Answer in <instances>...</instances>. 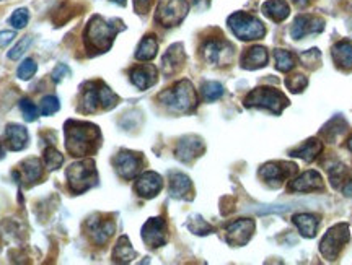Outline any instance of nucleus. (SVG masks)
Returning a JSON list of instances; mask_svg holds the SVG:
<instances>
[{"mask_svg":"<svg viewBox=\"0 0 352 265\" xmlns=\"http://www.w3.org/2000/svg\"><path fill=\"white\" fill-rule=\"evenodd\" d=\"M65 148L72 157H87L96 152L101 143L98 127L90 122L67 121L65 122Z\"/></svg>","mask_w":352,"mask_h":265,"instance_id":"obj_1","label":"nucleus"},{"mask_svg":"<svg viewBox=\"0 0 352 265\" xmlns=\"http://www.w3.org/2000/svg\"><path fill=\"white\" fill-rule=\"evenodd\" d=\"M118 34V26L95 15L88 21L85 30L87 49L91 52H107Z\"/></svg>","mask_w":352,"mask_h":265,"instance_id":"obj_2","label":"nucleus"},{"mask_svg":"<svg viewBox=\"0 0 352 265\" xmlns=\"http://www.w3.org/2000/svg\"><path fill=\"white\" fill-rule=\"evenodd\" d=\"M158 100H160L162 104H165L166 108L175 113H188L191 109H195L197 104L195 87L188 80L178 82L173 88L160 93Z\"/></svg>","mask_w":352,"mask_h":265,"instance_id":"obj_3","label":"nucleus"},{"mask_svg":"<svg viewBox=\"0 0 352 265\" xmlns=\"http://www.w3.org/2000/svg\"><path fill=\"white\" fill-rule=\"evenodd\" d=\"M118 96L103 82H88L82 93V111L96 113L98 109H111L116 106Z\"/></svg>","mask_w":352,"mask_h":265,"instance_id":"obj_4","label":"nucleus"},{"mask_svg":"<svg viewBox=\"0 0 352 265\" xmlns=\"http://www.w3.org/2000/svg\"><path fill=\"white\" fill-rule=\"evenodd\" d=\"M65 176H67L70 191L74 194H83L98 183V173H96L94 160L74 163V165L69 166Z\"/></svg>","mask_w":352,"mask_h":265,"instance_id":"obj_5","label":"nucleus"},{"mask_svg":"<svg viewBox=\"0 0 352 265\" xmlns=\"http://www.w3.org/2000/svg\"><path fill=\"white\" fill-rule=\"evenodd\" d=\"M228 26H230L233 34L239 39H241V41L261 39L264 36V33H266L261 21H259L256 16L245 12H236L228 16Z\"/></svg>","mask_w":352,"mask_h":265,"instance_id":"obj_6","label":"nucleus"},{"mask_svg":"<svg viewBox=\"0 0 352 265\" xmlns=\"http://www.w3.org/2000/svg\"><path fill=\"white\" fill-rule=\"evenodd\" d=\"M287 103L289 101L284 93L272 90V88H256L245 100V106L248 108H266L276 114L283 111Z\"/></svg>","mask_w":352,"mask_h":265,"instance_id":"obj_7","label":"nucleus"},{"mask_svg":"<svg viewBox=\"0 0 352 265\" xmlns=\"http://www.w3.org/2000/svg\"><path fill=\"white\" fill-rule=\"evenodd\" d=\"M188 10L186 0H160L157 8V21L165 28H171L182 23Z\"/></svg>","mask_w":352,"mask_h":265,"instance_id":"obj_8","label":"nucleus"},{"mask_svg":"<svg viewBox=\"0 0 352 265\" xmlns=\"http://www.w3.org/2000/svg\"><path fill=\"white\" fill-rule=\"evenodd\" d=\"M202 57L210 65L223 67L233 59V46L226 39H209L202 46Z\"/></svg>","mask_w":352,"mask_h":265,"instance_id":"obj_9","label":"nucleus"},{"mask_svg":"<svg viewBox=\"0 0 352 265\" xmlns=\"http://www.w3.org/2000/svg\"><path fill=\"white\" fill-rule=\"evenodd\" d=\"M349 241V228L347 224H336L324 235L323 241L320 244V251L324 257L329 260H334L338 257V254L341 253L342 246Z\"/></svg>","mask_w":352,"mask_h":265,"instance_id":"obj_10","label":"nucleus"},{"mask_svg":"<svg viewBox=\"0 0 352 265\" xmlns=\"http://www.w3.org/2000/svg\"><path fill=\"white\" fill-rule=\"evenodd\" d=\"M296 165H287V163L280 161L267 163V165H264L261 168L259 174H261V178L266 181L267 184L272 185V187H279L285 179L296 173Z\"/></svg>","mask_w":352,"mask_h":265,"instance_id":"obj_11","label":"nucleus"},{"mask_svg":"<svg viewBox=\"0 0 352 265\" xmlns=\"http://www.w3.org/2000/svg\"><path fill=\"white\" fill-rule=\"evenodd\" d=\"M87 227H88V235H90L91 241L98 246L104 244V242L113 236L114 229H116V224H114L113 220L104 218V216L101 215H96L94 218L88 220Z\"/></svg>","mask_w":352,"mask_h":265,"instance_id":"obj_12","label":"nucleus"},{"mask_svg":"<svg viewBox=\"0 0 352 265\" xmlns=\"http://www.w3.org/2000/svg\"><path fill=\"white\" fill-rule=\"evenodd\" d=\"M166 223L164 218H151L142 227V240L148 247H162L166 242Z\"/></svg>","mask_w":352,"mask_h":265,"instance_id":"obj_13","label":"nucleus"},{"mask_svg":"<svg viewBox=\"0 0 352 265\" xmlns=\"http://www.w3.org/2000/svg\"><path fill=\"white\" fill-rule=\"evenodd\" d=\"M254 231L253 220H239V222L228 224L227 227V242L230 246L240 247L252 240Z\"/></svg>","mask_w":352,"mask_h":265,"instance_id":"obj_14","label":"nucleus"},{"mask_svg":"<svg viewBox=\"0 0 352 265\" xmlns=\"http://www.w3.org/2000/svg\"><path fill=\"white\" fill-rule=\"evenodd\" d=\"M324 21L314 15H298L296 21H294L292 28H290V34L294 39H302L308 36V34H315L323 31Z\"/></svg>","mask_w":352,"mask_h":265,"instance_id":"obj_15","label":"nucleus"},{"mask_svg":"<svg viewBox=\"0 0 352 265\" xmlns=\"http://www.w3.org/2000/svg\"><path fill=\"white\" fill-rule=\"evenodd\" d=\"M114 166H116L118 174L124 179H132L138 176L142 166V158L138 153L132 152H121L114 158Z\"/></svg>","mask_w":352,"mask_h":265,"instance_id":"obj_16","label":"nucleus"},{"mask_svg":"<svg viewBox=\"0 0 352 265\" xmlns=\"http://www.w3.org/2000/svg\"><path fill=\"white\" fill-rule=\"evenodd\" d=\"M13 178L19 181V183L26 185V187H30V185L38 183V181L43 178L41 161L36 160V158L25 160L20 165L19 171H15V173H13Z\"/></svg>","mask_w":352,"mask_h":265,"instance_id":"obj_17","label":"nucleus"},{"mask_svg":"<svg viewBox=\"0 0 352 265\" xmlns=\"http://www.w3.org/2000/svg\"><path fill=\"white\" fill-rule=\"evenodd\" d=\"M204 152V143L199 137L196 135H188L184 139L179 140L178 147H176V158L184 163L192 161L195 158L199 157V154Z\"/></svg>","mask_w":352,"mask_h":265,"instance_id":"obj_18","label":"nucleus"},{"mask_svg":"<svg viewBox=\"0 0 352 265\" xmlns=\"http://www.w3.org/2000/svg\"><path fill=\"white\" fill-rule=\"evenodd\" d=\"M162 185H164V181H162L160 176L153 173V171H147V173L140 174V178L135 181V192L140 197L152 198L162 191Z\"/></svg>","mask_w":352,"mask_h":265,"instance_id":"obj_19","label":"nucleus"},{"mask_svg":"<svg viewBox=\"0 0 352 265\" xmlns=\"http://www.w3.org/2000/svg\"><path fill=\"white\" fill-rule=\"evenodd\" d=\"M289 189L294 192H314L323 189V179L316 171H307L289 184Z\"/></svg>","mask_w":352,"mask_h":265,"instance_id":"obj_20","label":"nucleus"},{"mask_svg":"<svg viewBox=\"0 0 352 265\" xmlns=\"http://www.w3.org/2000/svg\"><path fill=\"white\" fill-rule=\"evenodd\" d=\"M158 72L153 65H139L131 70V82L134 83L139 90H147L153 87L158 80Z\"/></svg>","mask_w":352,"mask_h":265,"instance_id":"obj_21","label":"nucleus"},{"mask_svg":"<svg viewBox=\"0 0 352 265\" xmlns=\"http://www.w3.org/2000/svg\"><path fill=\"white\" fill-rule=\"evenodd\" d=\"M6 140L12 152H20L28 145V130L16 124H10L6 129Z\"/></svg>","mask_w":352,"mask_h":265,"instance_id":"obj_22","label":"nucleus"},{"mask_svg":"<svg viewBox=\"0 0 352 265\" xmlns=\"http://www.w3.org/2000/svg\"><path fill=\"white\" fill-rule=\"evenodd\" d=\"M192 184L191 179L183 173H173L170 176V196L173 198H191Z\"/></svg>","mask_w":352,"mask_h":265,"instance_id":"obj_23","label":"nucleus"},{"mask_svg":"<svg viewBox=\"0 0 352 265\" xmlns=\"http://www.w3.org/2000/svg\"><path fill=\"white\" fill-rule=\"evenodd\" d=\"M184 62V51L182 44H173L168 51L165 52L164 59H162V69L166 75L175 73L176 70L182 69Z\"/></svg>","mask_w":352,"mask_h":265,"instance_id":"obj_24","label":"nucleus"},{"mask_svg":"<svg viewBox=\"0 0 352 265\" xmlns=\"http://www.w3.org/2000/svg\"><path fill=\"white\" fill-rule=\"evenodd\" d=\"M266 64H267V51L261 46L252 47V49L246 51L243 57H241V67L248 70L264 67Z\"/></svg>","mask_w":352,"mask_h":265,"instance_id":"obj_25","label":"nucleus"},{"mask_svg":"<svg viewBox=\"0 0 352 265\" xmlns=\"http://www.w3.org/2000/svg\"><path fill=\"white\" fill-rule=\"evenodd\" d=\"M263 13L272 21H284L289 16L290 8L285 0H270L263 3Z\"/></svg>","mask_w":352,"mask_h":265,"instance_id":"obj_26","label":"nucleus"},{"mask_svg":"<svg viewBox=\"0 0 352 265\" xmlns=\"http://www.w3.org/2000/svg\"><path fill=\"white\" fill-rule=\"evenodd\" d=\"M333 59L338 65L346 70H352V43L340 41L333 46Z\"/></svg>","mask_w":352,"mask_h":265,"instance_id":"obj_27","label":"nucleus"},{"mask_svg":"<svg viewBox=\"0 0 352 265\" xmlns=\"http://www.w3.org/2000/svg\"><path fill=\"white\" fill-rule=\"evenodd\" d=\"M294 223L297 224L298 231L302 233V236L305 238H314L316 235V229H318V218L310 214H300L294 216Z\"/></svg>","mask_w":352,"mask_h":265,"instance_id":"obj_28","label":"nucleus"},{"mask_svg":"<svg viewBox=\"0 0 352 265\" xmlns=\"http://www.w3.org/2000/svg\"><path fill=\"white\" fill-rule=\"evenodd\" d=\"M134 257H135V251L132 249L129 240H127L126 236H121L120 240H118L116 247H114L113 260L118 264H127Z\"/></svg>","mask_w":352,"mask_h":265,"instance_id":"obj_29","label":"nucleus"},{"mask_svg":"<svg viewBox=\"0 0 352 265\" xmlns=\"http://www.w3.org/2000/svg\"><path fill=\"white\" fill-rule=\"evenodd\" d=\"M321 148H323V145H321L318 140L311 139L303 145H300L297 150H294L290 154H292V157L302 158V160H305V161H314L315 158L321 153Z\"/></svg>","mask_w":352,"mask_h":265,"instance_id":"obj_30","label":"nucleus"},{"mask_svg":"<svg viewBox=\"0 0 352 265\" xmlns=\"http://www.w3.org/2000/svg\"><path fill=\"white\" fill-rule=\"evenodd\" d=\"M157 51L158 43L155 36L148 34V36H145L142 41H140L138 51H135V57H138L139 60H152L153 57L157 56Z\"/></svg>","mask_w":352,"mask_h":265,"instance_id":"obj_31","label":"nucleus"},{"mask_svg":"<svg viewBox=\"0 0 352 265\" xmlns=\"http://www.w3.org/2000/svg\"><path fill=\"white\" fill-rule=\"evenodd\" d=\"M76 8L77 7L74 5V3H70V2L60 3V5L57 7L54 12H52V21H54L57 26L64 25L65 21H69L74 15H76V13H77Z\"/></svg>","mask_w":352,"mask_h":265,"instance_id":"obj_32","label":"nucleus"},{"mask_svg":"<svg viewBox=\"0 0 352 265\" xmlns=\"http://www.w3.org/2000/svg\"><path fill=\"white\" fill-rule=\"evenodd\" d=\"M274 60H276L277 70H280V72H289V70H292L294 65H296V59H294V56L290 54L289 51H284V49L274 51Z\"/></svg>","mask_w":352,"mask_h":265,"instance_id":"obj_33","label":"nucleus"},{"mask_svg":"<svg viewBox=\"0 0 352 265\" xmlns=\"http://www.w3.org/2000/svg\"><path fill=\"white\" fill-rule=\"evenodd\" d=\"M188 228L191 229L195 235H199V236H204V235H209V233H212V227H210L206 220H202V216H199V215H195L191 220H189Z\"/></svg>","mask_w":352,"mask_h":265,"instance_id":"obj_34","label":"nucleus"},{"mask_svg":"<svg viewBox=\"0 0 352 265\" xmlns=\"http://www.w3.org/2000/svg\"><path fill=\"white\" fill-rule=\"evenodd\" d=\"M44 163H46L47 170L54 171V170H57V168L63 166L64 157L59 152H57L56 148L51 147V148H47L46 152H44Z\"/></svg>","mask_w":352,"mask_h":265,"instance_id":"obj_35","label":"nucleus"},{"mask_svg":"<svg viewBox=\"0 0 352 265\" xmlns=\"http://www.w3.org/2000/svg\"><path fill=\"white\" fill-rule=\"evenodd\" d=\"M223 95V87L217 82H208L202 87V96L208 101H215Z\"/></svg>","mask_w":352,"mask_h":265,"instance_id":"obj_36","label":"nucleus"},{"mask_svg":"<svg viewBox=\"0 0 352 265\" xmlns=\"http://www.w3.org/2000/svg\"><path fill=\"white\" fill-rule=\"evenodd\" d=\"M28 20H30L28 10H26V8H16L8 21H10V25L15 30H21V28H25L26 25H28Z\"/></svg>","mask_w":352,"mask_h":265,"instance_id":"obj_37","label":"nucleus"},{"mask_svg":"<svg viewBox=\"0 0 352 265\" xmlns=\"http://www.w3.org/2000/svg\"><path fill=\"white\" fill-rule=\"evenodd\" d=\"M36 62L33 59H26L23 60V64H20L19 70H16V75H19V78H21V80H30V78L36 73Z\"/></svg>","mask_w":352,"mask_h":265,"instance_id":"obj_38","label":"nucleus"},{"mask_svg":"<svg viewBox=\"0 0 352 265\" xmlns=\"http://www.w3.org/2000/svg\"><path fill=\"white\" fill-rule=\"evenodd\" d=\"M32 43H33V38L32 36H25L23 39H20L19 44H16V46L13 47L10 52H8V59H12V60L20 59V57L23 56L26 51H28L30 44H32Z\"/></svg>","mask_w":352,"mask_h":265,"instance_id":"obj_39","label":"nucleus"},{"mask_svg":"<svg viewBox=\"0 0 352 265\" xmlns=\"http://www.w3.org/2000/svg\"><path fill=\"white\" fill-rule=\"evenodd\" d=\"M60 104H59V100L56 98V96H46V98H43L41 101V114L43 116H52V114H56L59 111Z\"/></svg>","mask_w":352,"mask_h":265,"instance_id":"obj_40","label":"nucleus"},{"mask_svg":"<svg viewBox=\"0 0 352 265\" xmlns=\"http://www.w3.org/2000/svg\"><path fill=\"white\" fill-rule=\"evenodd\" d=\"M20 109H21V113H23V117L28 122H33V121H36V119H38L36 106H34L28 98H23L20 101Z\"/></svg>","mask_w":352,"mask_h":265,"instance_id":"obj_41","label":"nucleus"},{"mask_svg":"<svg viewBox=\"0 0 352 265\" xmlns=\"http://www.w3.org/2000/svg\"><path fill=\"white\" fill-rule=\"evenodd\" d=\"M307 77H303V75H294V77L285 80V85L292 93H300L307 87Z\"/></svg>","mask_w":352,"mask_h":265,"instance_id":"obj_42","label":"nucleus"},{"mask_svg":"<svg viewBox=\"0 0 352 265\" xmlns=\"http://www.w3.org/2000/svg\"><path fill=\"white\" fill-rule=\"evenodd\" d=\"M320 57L321 56H320L318 49H310V51L303 52V54L300 56V60L307 65V67H314V65H316L320 62Z\"/></svg>","mask_w":352,"mask_h":265,"instance_id":"obj_43","label":"nucleus"},{"mask_svg":"<svg viewBox=\"0 0 352 265\" xmlns=\"http://www.w3.org/2000/svg\"><path fill=\"white\" fill-rule=\"evenodd\" d=\"M70 75V70L65 64H59L57 67L54 69V72H52V80H54L56 83H59L63 78L69 77Z\"/></svg>","mask_w":352,"mask_h":265,"instance_id":"obj_44","label":"nucleus"},{"mask_svg":"<svg viewBox=\"0 0 352 265\" xmlns=\"http://www.w3.org/2000/svg\"><path fill=\"white\" fill-rule=\"evenodd\" d=\"M153 0H134V7H135V12L138 13H147L151 10Z\"/></svg>","mask_w":352,"mask_h":265,"instance_id":"obj_45","label":"nucleus"},{"mask_svg":"<svg viewBox=\"0 0 352 265\" xmlns=\"http://www.w3.org/2000/svg\"><path fill=\"white\" fill-rule=\"evenodd\" d=\"M13 38H15L13 31H0V47H6L7 44H10Z\"/></svg>","mask_w":352,"mask_h":265,"instance_id":"obj_46","label":"nucleus"},{"mask_svg":"<svg viewBox=\"0 0 352 265\" xmlns=\"http://www.w3.org/2000/svg\"><path fill=\"white\" fill-rule=\"evenodd\" d=\"M344 194L346 196H352V181L349 184H346V187H344Z\"/></svg>","mask_w":352,"mask_h":265,"instance_id":"obj_47","label":"nucleus"},{"mask_svg":"<svg viewBox=\"0 0 352 265\" xmlns=\"http://www.w3.org/2000/svg\"><path fill=\"white\" fill-rule=\"evenodd\" d=\"M3 157H6V150H3V147H2V142H0V160H2Z\"/></svg>","mask_w":352,"mask_h":265,"instance_id":"obj_48","label":"nucleus"},{"mask_svg":"<svg viewBox=\"0 0 352 265\" xmlns=\"http://www.w3.org/2000/svg\"><path fill=\"white\" fill-rule=\"evenodd\" d=\"M113 2H118V3H121V5H124V0H113Z\"/></svg>","mask_w":352,"mask_h":265,"instance_id":"obj_49","label":"nucleus"},{"mask_svg":"<svg viewBox=\"0 0 352 265\" xmlns=\"http://www.w3.org/2000/svg\"><path fill=\"white\" fill-rule=\"evenodd\" d=\"M347 147H349V150L352 152V139L349 140V143H347Z\"/></svg>","mask_w":352,"mask_h":265,"instance_id":"obj_50","label":"nucleus"}]
</instances>
